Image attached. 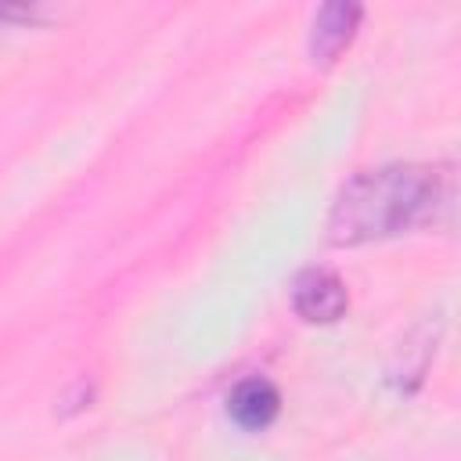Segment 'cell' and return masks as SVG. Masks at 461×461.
I'll list each match as a JSON object with an SVG mask.
<instances>
[{"label": "cell", "mask_w": 461, "mask_h": 461, "mask_svg": "<svg viewBox=\"0 0 461 461\" xmlns=\"http://www.w3.org/2000/svg\"><path fill=\"white\" fill-rule=\"evenodd\" d=\"M277 411H281V393H277L274 382H267V378H259V375L238 382V385L230 389V396H227V414H230V421L241 425V429H249V432L267 429V425L277 418Z\"/></svg>", "instance_id": "cell-3"}, {"label": "cell", "mask_w": 461, "mask_h": 461, "mask_svg": "<svg viewBox=\"0 0 461 461\" xmlns=\"http://www.w3.org/2000/svg\"><path fill=\"white\" fill-rule=\"evenodd\" d=\"M450 202V173L425 162H389L364 169L339 191L328 238L331 245H364L432 223Z\"/></svg>", "instance_id": "cell-1"}, {"label": "cell", "mask_w": 461, "mask_h": 461, "mask_svg": "<svg viewBox=\"0 0 461 461\" xmlns=\"http://www.w3.org/2000/svg\"><path fill=\"white\" fill-rule=\"evenodd\" d=\"M360 7L357 4H346V0H331L317 11L313 18V29H310V54L313 61H331L357 32V22H360Z\"/></svg>", "instance_id": "cell-4"}, {"label": "cell", "mask_w": 461, "mask_h": 461, "mask_svg": "<svg viewBox=\"0 0 461 461\" xmlns=\"http://www.w3.org/2000/svg\"><path fill=\"white\" fill-rule=\"evenodd\" d=\"M292 306L310 324H331L349 310V292L339 274L324 267H310L292 285Z\"/></svg>", "instance_id": "cell-2"}]
</instances>
